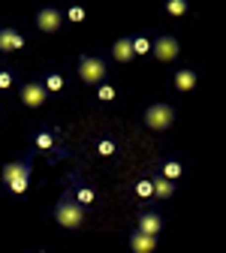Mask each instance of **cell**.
Here are the masks:
<instances>
[{"instance_id":"5","label":"cell","mask_w":226,"mask_h":253,"mask_svg":"<svg viewBox=\"0 0 226 253\" xmlns=\"http://www.w3.org/2000/svg\"><path fill=\"white\" fill-rule=\"evenodd\" d=\"M45 97H48V87L40 84V82H30V84L21 87V103L27 109H43L45 106Z\"/></svg>"},{"instance_id":"21","label":"cell","mask_w":226,"mask_h":253,"mask_svg":"<svg viewBox=\"0 0 226 253\" xmlns=\"http://www.w3.org/2000/svg\"><path fill=\"white\" fill-rule=\"evenodd\" d=\"M67 18H70V21H85V9H82V6H70Z\"/></svg>"},{"instance_id":"17","label":"cell","mask_w":226,"mask_h":253,"mask_svg":"<svg viewBox=\"0 0 226 253\" xmlns=\"http://www.w3.org/2000/svg\"><path fill=\"white\" fill-rule=\"evenodd\" d=\"M96 93H100V100H115V87H109V84H96Z\"/></svg>"},{"instance_id":"14","label":"cell","mask_w":226,"mask_h":253,"mask_svg":"<svg viewBox=\"0 0 226 253\" xmlns=\"http://www.w3.org/2000/svg\"><path fill=\"white\" fill-rule=\"evenodd\" d=\"M166 12L175 15V18L187 15V0H166Z\"/></svg>"},{"instance_id":"20","label":"cell","mask_w":226,"mask_h":253,"mask_svg":"<svg viewBox=\"0 0 226 253\" xmlns=\"http://www.w3.org/2000/svg\"><path fill=\"white\" fill-rule=\"evenodd\" d=\"M136 193H139V196H151V193H154V181H142V184H136Z\"/></svg>"},{"instance_id":"9","label":"cell","mask_w":226,"mask_h":253,"mask_svg":"<svg viewBox=\"0 0 226 253\" xmlns=\"http://www.w3.org/2000/svg\"><path fill=\"white\" fill-rule=\"evenodd\" d=\"M154 247H157V235H145L142 229L130 235V250L133 253H154Z\"/></svg>"},{"instance_id":"3","label":"cell","mask_w":226,"mask_h":253,"mask_svg":"<svg viewBox=\"0 0 226 253\" xmlns=\"http://www.w3.org/2000/svg\"><path fill=\"white\" fill-rule=\"evenodd\" d=\"M172 121H175V109L166 106V103H154L151 109H145V126H148V130H154V133L169 130Z\"/></svg>"},{"instance_id":"15","label":"cell","mask_w":226,"mask_h":253,"mask_svg":"<svg viewBox=\"0 0 226 253\" xmlns=\"http://www.w3.org/2000/svg\"><path fill=\"white\" fill-rule=\"evenodd\" d=\"M181 172H184V169H181V163H178V160H169V163L163 166V175H166L169 181H175V178H181Z\"/></svg>"},{"instance_id":"24","label":"cell","mask_w":226,"mask_h":253,"mask_svg":"<svg viewBox=\"0 0 226 253\" xmlns=\"http://www.w3.org/2000/svg\"><path fill=\"white\" fill-rule=\"evenodd\" d=\"M9 84H12V76H9V73H0V90L9 87Z\"/></svg>"},{"instance_id":"18","label":"cell","mask_w":226,"mask_h":253,"mask_svg":"<svg viewBox=\"0 0 226 253\" xmlns=\"http://www.w3.org/2000/svg\"><path fill=\"white\" fill-rule=\"evenodd\" d=\"M45 87H48V90H60V87H63V79H60L57 73H51V76L45 79Z\"/></svg>"},{"instance_id":"6","label":"cell","mask_w":226,"mask_h":253,"mask_svg":"<svg viewBox=\"0 0 226 253\" xmlns=\"http://www.w3.org/2000/svg\"><path fill=\"white\" fill-rule=\"evenodd\" d=\"M151 48H154V57L163 60V63H169V60L178 57V40L175 37H160V40H154Z\"/></svg>"},{"instance_id":"19","label":"cell","mask_w":226,"mask_h":253,"mask_svg":"<svg viewBox=\"0 0 226 253\" xmlns=\"http://www.w3.org/2000/svg\"><path fill=\"white\" fill-rule=\"evenodd\" d=\"M93 202V190L90 187H82L79 190V205H90Z\"/></svg>"},{"instance_id":"1","label":"cell","mask_w":226,"mask_h":253,"mask_svg":"<svg viewBox=\"0 0 226 253\" xmlns=\"http://www.w3.org/2000/svg\"><path fill=\"white\" fill-rule=\"evenodd\" d=\"M54 220H57L63 229H79L85 223V208L79 202H70V196H63L54 205Z\"/></svg>"},{"instance_id":"4","label":"cell","mask_w":226,"mask_h":253,"mask_svg":"<svg viewBox=\"0 0 226 253\" xmlns=\"http://www.w3.org/2000/svg\"><path fill=\"white\" fill-rule=\"evenodd\" d=\"M103 76H106V63H103L100 57L85 54V57L79 60V79H82L85 84H100Z\"/></svg>"},{"instance_id":"7","label":"cell","mask_w":226,"mask_h":253,"mask_svg":"<svg viewBox=\"0 0 226 253\" xmlns=\"http://www.w3.org/2000/svg\"><path fill=\"white\" fill-rule=\"evenodd\" d=\"M60 21H63V15L54 6H45V9L37 12V27L43 30V34H54V30L60 27Z\"/></svg>"},{"instance_id":"16","label":"cell","mask_w":226,"mask_h":253,"mask_svg":"<svg viewBox=\"0 0 226 253\" xmlns=\"http://www.w3.org/2000/svg\"><path fill=\"white\" fill-rule=\"evenodd\" d=\"M133 51H136V54H148V51H151V42H148L145 37H133Z\"/></svg>"},{"instance_id":"2","label":"cell","mask_w":226,"mask_h":253,"mask_svg":"<svg viewBox=\"0 0 226 253\" xmlns=\"http://www.w3.org/2000/svg\"><path fill=\"white\" fill-rule=\"evenodd\" d=\"M3 181L9 184L12 193H24L30 181V160H12L3 166Z\"/></svg>"},{"instance_id":"13","label":"cell","mask_w":226,"mask_h":253,"mask_svg":"<svg viewBox=\"0 0 226 253\" xmlns=\"http://www.w3.org/2000/svg\"><path fill=\"white\" fill-rule=\"evenodd\" d=\"M172 193H175V184H172L166 175H163V178H154V196H157V199H169Z\"/></svg>"},{"instance_id":"22","label":"cell","mask_w":226,"mask_h":253,"mask_svg":"<svg viewBox=\"0 0 226 253\" xmlns=\"http://www.w3.org/2000/svg\"><path fill=\"white\" fill-rule=\"evenodd\" d=\"M37 148H51V136L48 133H40L37 136Z\"/></svg>"},{"instance_id":"11","label":"cell","mask_w":226,"mask_h":253,"mask_svg":"<svg viewBox=\"0 0 226 253\" xmlns=\"http://www.w3.org/2000/svg\"><path fill=\"white\" fill-rule=\"evenodd\" d=\"M139 229L145 232V235H157L160 229H163V217H160V214H142L139 217Z\"/></svg>"},{"instance_id":"8","label":"cell","mask_w":226,"mask_h":253,"mask_svg":"<svg viewBox=\"0 0 226 253\" xmlns=\"http://www.w3.org/2000/svg\"><path fill=\"white\" fill-rule=\"evenodd\" d=\"M24 48V37L15 27H0V51H18Z\"/></svg>"},{"instance_id":"23","label":"cell","mask_w":226,"mask_h":253,"mask_svg":"<svg viewBox=\"0 0 226 253\" xmlns=\"http://www.w3.org/2000/svg\"><path fill=\"white\" fill-rule=\"evenodd\" d=\"M100 154H103V157L115 154V145H112V142H100Z\"/></svg>"},{"instance_id":"12","label":"cell","mask_w":226,"mask_h":253,"mask_svg":"<svg viewBox=\"0 0 226 253\" xmlns=\"http://www.w3.org/2000/svg\"><path fill=\"white\" fill-rule=\"evenodd\" d=\"M175 87L178 90H193V87H196V73H193V70H178L175 73Z\"/></svg>"},{"instance_id":"10","label":"cell","mask_w":226,"mask_h":253,"mask_svg":"<svg viewBox=\"0 0 226 253\" xmlns=\"http://www.w3.org/2000/svg\"><path fill=\"white\" fill-rule=\"evenodd\" d=\"M112 57H115L118 63L133 60V57H136V51H133V37H121V40L112 45Z\"/></svg>"}]
</instances>
